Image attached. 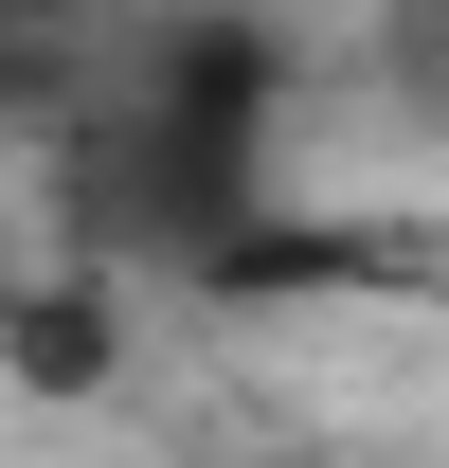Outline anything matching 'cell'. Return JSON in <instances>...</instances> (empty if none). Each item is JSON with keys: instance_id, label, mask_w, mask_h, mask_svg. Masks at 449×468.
<instances>
[{"instance_id": "2", "label": "cell", "mask_w": 449, "mask_h": 468, "mask_svg": "<svg viewBox=\"0 0 449 468\" xmlns=\"http://www.w3.org/2000/svg\"><path fill=\"white\" fill-rule=\"evenodd\" d=\"M0 324H18V252H0Z\"/></svg>"}, {"instance_id": "1", "label": "cell", "mask_w": 449, "mask_h": 468, "mask_svg": "<svg viewBox=\"0 0 449 468\" xmlns=\"http://www.w3.org/2000/svg\"><path fill=\"white\" fill-rule=\"evenodd\" d=\"M0 378H37V397H90V378H126V306L72 271V289H18V324H0Z\"/></svg>"}]
</instances>
